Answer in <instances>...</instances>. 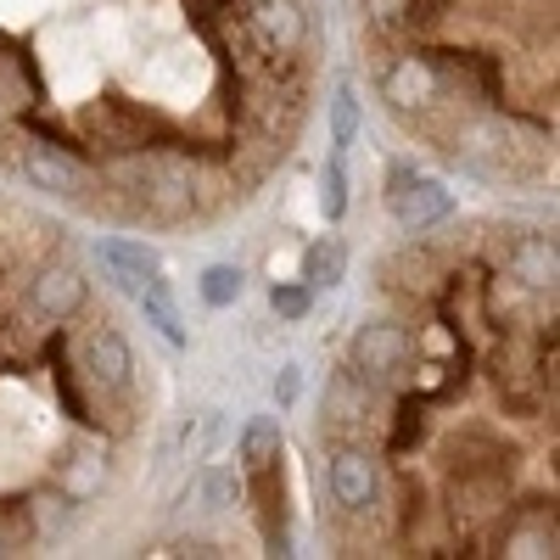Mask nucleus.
I'll return each mask as SVG.
<instances>
[{
	"label": "nucleus",
	"mask_w": 560,
	"mask_h": 560,
	"mask_svg": "<svg viewBox=\"0 0 560 560\" xmlns=\"http://www.w3.org/2000/svg\"><path fill=\"white\" fill-rule=\"evenodd\" d=\"M197 499H208V510H230L242 499V482L230 477V471H202L197 477Z\"/></svg>",
	"instance_id": "20"
},
{
	"label": "nucleus",
	"mask_w": 560,
	"mask_h": 560,
	"mask_svg": "<svg viewBox=\"0 0 560 560\" xmlns=\"http://www.w3.org/2000/svg\"><path fill=\"white\" fill-rule=\"evenodd\" d=\"M84 370H90V382H96L102 393H113V398H129V387H135L129 342L113 331V325H102V331L84 337Z\"/></svg>",
	"instance_id": "5"
},
{
	"label": "nucleus",
	"mask_w": 560,
	"mask_h": 560,
	"mask_svg": "<svg viewBox=\"0 0 560 560\" xmlns=\"http://www.w3.org/2000/svg\"><path fill=\"white\" fill-rule=\"evenodd\" d=\"M364 7H370V18H376L387 34H398V28H404V0H364Z\"/></svg>",
	"instance_id": "24"
},
{
	"label": "nucleus",
	"mask_w": 560,
	"mask_h": 560,
	"mask_svg": "<svg viewBox=\"0 0 560 560\" xmlns=\"http://www.w3.org/2000/svg\"><path fill=\"white\" fill-rule=\"evenodd\" d=\"M420 438H427V398H398V409H393V432H387V448L393 454H409Z\"/></svg>",
	"instance_id": "16"
},
{
	"label": "nucleus",
	"mask_w": 560,
	"mask_h": 560,
	"mask_svg": "<svg viewBox=\"0 0 560 560\" xmlns=\"http://www.w3.org/2000/svg\"><path fill=\"white\" fill-rule=\"evenodd\" d=\"M504 264H510V280H522L527 292H549L555 287V242L549 236H522Z\"/></svg>",
	"instance_id": "9"
},
{
	"label": "nucleus",
	"mask_w": 560,
	"mask_h": 560,
	"mask_svg": "<svg viewBox=\"0 0 560 560\" xmlns=\"http://www.w3.org/2000/svg\"><path fill=\"white\" fill-rule=\"evenodd\" d=\"M342 275H348V247H342L337 236H319V242H308V253H303V287H308V292H319V287H337Z\"/></svg>",
	"instance_id": "13"
},
{
	"label": "nucleus",
	"mask_w": 560,
	"mask_h": 560,
	"mask_svg": "<svg viewBox=\"0 0 560 560\" xmlns=\"http://www.w3.org/2000/svg\"><path fill=\"white\" fill-rule=\"evenodd\" d=\"M236 298H242V269H236V264L202 269V303H208V308H230Z\"/></svg>",
	"instance_id": "17"
},
{
	"label": "nucleus",
	"mask_w": 560,
	"mask_h": 560,
	"mask_svg": "<svg viewBox=\"0 0 560 560\" xmlns=\"http://www.w3.org/2000/svg\"><path fill=\"white\" fill-rule=\"evenodd\" d=\"M387 208H393V219H398L404 230H427V224L448 219L454 197L443 191L438 179H427V174L393 168V179H387Z\"/></svg>",
	"instance_id": "2"
},
{
	"label": "nucleus",
	"mask_w": 560,
	"mask_h": 560,
	"mask_svg": "<svg viewBox=\"0 0 560 560\" xmlns=\"http://www.w3.org/2000/svg\"><path fill=\"white\" fill-rule=\"evenodd\" d=\"M275 404H280V409L298 404V364H280V376H275Z\"/></svg>",
	"instance_id": "25"
},
{
	"label": "nucleus",
	"mask_w": 560,
	"mask_h": 560,
	"mask_svg": "<svg viewBox=\"0 0 560 560\" xmlns=\"http://www.w3.org/2000/svg\"><path fill=\"white\" fill-rule=\"evenodd\" d=\"M28 102H39V73L28 68V57L0 51V107H7V113H23Z\"/></svg>",
	"instance_id": "14"
},
{
	"label": "nucleus",
	"mask_w": 560,
	"mask_h": 560,
	"mask_svg": "<svg viewBox=\"0 0 560 560\" xmlns=\"http://www.w3.org/2000/svg\"><path fill=\"white\" fill-rule=\"evenodd\" d=\"M140 298V308H147V325H158V337L168 342V348H185V325H179V308H174V298H168V280H163V269L147 280V287L135 292Z\"/></svg>",
	"instance_id": "12"
},
{
	"label": "nucleus",
	"mask_w": 560,
	"mask_h": 560,
	"mask_svg": "<svg viewBox=\"0 0 560 560\" xmlns=\"http://www.w3.org/2000/svg\"><path fill=\"white\" fill-rule=\"evenodd\" d=\"M102 264L113 269V280H118L124 292H140L158 275V253L147 242H107L102 247Z\"/></svg>",
	"instance_id": "11"
},
{
	"label": "nucleus",
	"mask_w": 560,
	"mask_h": 560,
	"mask_svg": "<svg viewBox=\"0 0 560 560\" xmlns=\"http://www.w3.org/2000/svg\"><path fill=\"white\" fill-rule=\"evenodd\" d=\"M23 174L39 185V191H57V197H84L90 179H96L90 158L79 147H68V140H28L23 147Z\"/></svg>",
	"instance_id": "1"
},
{
	"label": "nucleus",
	"mask_w": 560,
	"mask_h": 560,
	"mask_svg": "<svg viewBox=\"0 0 560 560\" xmlns=\"http://www.w3.org/2000/svg\"><path fill=\"white\" fill-rule=\"evenodd\" d=\"M443 90V79L432 73L427 57H404L398 68H387V102L393 107H420V102H432Z\"/></svg>",
	"instance_id": "10"
},
{
	"label": "nucleus",
	"mask_w": 560,
	"mask_h": 560,
	"mask_svg": "<svg viewBox=\"0 0 560 560\" xmlns=\"http://www.w3.org/2000/svg\"><path fill=\"white\" fill-rule=\"evenodd\" d=\"M269 308H275L280 319H303V314H308V287H275V292H269Z\"/></svg>",
	"instance_id": "23"
},
{
	"label": "nucleus",
	"mask_w": 560,
	"mask_h": 560,
	"mask_svg": "<svg viewBox=\"0 0 560 560\" xmlns=\"http://www.w3.org/2000/svg\"><path fill=\"white\" fill-rule=\"evenodd\" d=\"M319 208H325V219H342V213H348V174H342V158L325 163V179H319Z\"/></svg>",
	"instance_id": "19"
},
{
	"label": "nucleus",
	"mask_w": 560,
	"mask_h": 560,
	"mask_svg": "<svg viewBox=\"0 0 560 560\" xmlns=\"http://www.w3.org/2000/svg\"><path fill=\"white\" fill-rule=\"evenodd\" d=\"M331 499L348 510V516H364L382 499V471L364 448H337L331 454Z\"/></svg>",
	"instance_id": "4"
},
{
	"label": "nucleus",
	"mask_w": 560,
	"mask_h": 560,
	"mask_svg": "<svg viewBox=\"0 0 560 560\" xmlns=\"http://www.w3.org/2000/svg\"><path fill=\"white\" fill-rule=\"evenodd\" d=\"M28 298H34V308H39L45 319H73V314L84 308L90 287H84V275H79L73 264H45V269L34 275Z\"/></svg>",
	"instance_id": "6"
},
{
	"label": "nucleus",
	"mask_w": 560,
	"mask_h": 560,
	"mask_svg": "<svg viewBox=\"0 0 560 560\" xmlns=\"http://www.w3.org/2000/svg\"><path fill=\"white\" fill-rule=\"evenodd\" d=\"M275 459H280V420H269V415L247 420L242 427V465L258 471V465H275Z\"/></svg>",
	"instance_id": "15"
},
{
	"label": "nucleus",
	"mask_w": 560,
	"mask_h": 560,
	"mask_svg": "<svg viewBox=\"0 0 560 560\" xmlns=\"http://www.w3.org/2000/svg\"><path fill=\"white\" fill-rule=\"evenodd\" d=\"M45 370H51V387H57V398H62V409L79 420V427H90V404H84V393H79V376H73V359H68V331H62V319H57V331H51V342H45Z\"/></svg>",
	"instance_id": "8"
},
{
	"label": "nucleus",
	"mask_w": 560,
	"mask_h": 560,
	"mask_svg": "<svg viewBox=\"0 0 560 560\" xmlns=\"http://www.w3.org/2000/svg\"><path fill=\"white\" fill-rule=\"evenodd\" d=\"M84 147H107V152H135V147H147V135H152V118L129 107V102H102V107H90L84 113Z\"/></svg>",
	"instance_id": "3"
},
{
	"label": "nucleus",
	"mask_w": 560,
	"mask_h": 560,
	"mask_svg": "<svg viewBox=\"0 0 560 560\" xmlns=\"http://www.w3.org/2000/svg\"><path fill=\"white\" fill-rule=\"evenodd\" d=\"M448 18V0H404V34H427Z\"/></svg>",
	"instance_id": "22"
},
{
	"label": "nucleus",
	"mask_w": 560,
	"mask_h": 560,
	"mask_svg": "<svg viewBox=\"0 0 560 560\" xmlns=\"http://www.w3.org/2000/svg\"><path fill=\"white\" fill-rule=\"evenodd\" d=\"M404 359H409V337L398 331V325H364V331L353 337V376H364V382L393 376Z\"/></svg>",
	"instance_id": "7"
},
{
	"label": "nucleus",
	"mask_w": 560,
	"mask_h": 560,
	"mask_svg": "<svg viewBox=\"0 0 560 560\" xmlns=\"http://www.w3.org/2000/svg\"><path fill=\"white\" fill-rule=\"evenodd\" d=\"M28 538H34L28 510H23V504H0V555L18 549V544H28Z\"/></svg>",
	"instance_id": "21"
},
{
	"label": "nucleus",
	"mask_w": 560,
	"mask_h": 560,
	"mask_svg": "<svg viewBox=\"0 0 560 560\" xmlns=\"http://www.w3.org/2000/svg\"><path fill=\"white\" fill-rule=\"evenodd\" d=\"M353 129H359V96L342 84L337 96H331V140H337V152L353 147Z\"/></svg>",
	"instance_id": "18"
}]
</instances>
